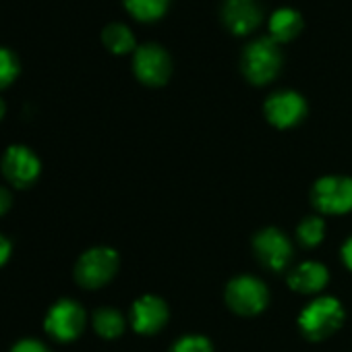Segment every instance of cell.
<instances>
[{
	"instance_id": "6da1fadb",
	"label": "cell",
	"mask_w": 352,
	"mask_h": 352,
	"mask_svg": "<svg viewBox=\"0 0 352 352\" xmlns=\"http://www.w3.org/2000/svg\"><path fill=\"white\" fill-rule=\"evenodd\" d=\"M282 65H284L282 48L270 36L251 40L241 52V73L251 85L257 87L276 81V77L282 71Z\"/></svg>"
},
{
	"instance_id": "7a4b0ae2",
	"label": "cell",
	"mask_w": 352,
	"mask_h": 352,
	"mask_svg": "<svg viewBox=\"0 0 352 352\" xmlns=\"http://www.w3.org/2000/svg\"><path fill=\"white\" fill-rule=\"evenodd\" d=\"M344 307L333 296L311 300L298 315V329L311 342H323L344 325Z\"/></svg>"
},
{
	"instance_id": "3957f363",
	"label": "cell",
	"mask_w": 352,
	"mask_h": 352,
	"mask_svg": "<svg viewBox=\"0 0 352 352\" xmlns=\"http://www.w3.org/2000/svg\"><path fill=\"white\" fill-rule=\"evenodd\" d=\"M133 73L147 87H162L172 77V56L157 42L139 44L133 52Z\"/></svg>"
},
{
	"instance_id": "277c9868",
	"label": "cell",
	"mask_w": 352,
	"mask_h": 352,
	"mask_svg": "<svg viewBox=\"0 0 352 352\" xmlns=\"http://www.w3.org/2000/svg\"><path fill=\"white\" fill-rule=\"evenodd\" d=\"M224 300L232 313L241 317H253L267 307L270 290L255 276H236L226 284Z\"/></svg>"
},
{
	"instance_id": "5b68a950",
	"label": "cell",
	"mask_w": 352,
	"mask_h": 352,
	"mask_svg": "<svg viewBox=\"0 0 352 352\" xmlns=\"http://www.w3.org/2000/svg\"><path fill=\"white\" fill-rule=\"evenodd\" d=\"M118 253L110 247L87 249L75 265V280L83 288H100L108 284L118 272Z\"/></svg>"
},
{
	"instance_id": "8992f818",
	"label": "cell",
	"mask_w": 352,
	"mask_h": 352,
	"mask_svg": "<svg viewBox=\"0 0 352 352\" xmlns=\"http://www.w3.org/2000/svg\"><path fill=\"white\" fill-rule=\"evenodd\" d=\"M311 201L321 214L342 216L352 212V179L350 176H321L311 189Z\"/></svg>"
},
{
	"instance_id": "52a82bcc",
	"label": "cell",
	"mask_w": 352,
	"mask_h": 352,
	"mask_svg": "<svg viewBox=\"0 0 352 352\" xmlns=\"http://www.w3.org/2000/svg\"><path fill=\"white\" fill-rule=\"evenodd\" d=\"M253 253L257 261L272 272H284L294 257L290 239L282 230L272 226L259 230L253 236Z\"/></svg>"
},
{
	"instance_id": "ba28073f",
	"label": "cell",
	"mask_w": 352,
	"mask_h": 352,
	"mask_svg": "<svg viewBox=\"0 0 352 352\" xmlns=\"http://www.w3.org/2000/svg\"><path fill=\"white\" fill-rule=\"evenodd\" d=\"M307 100L294 89H278L263 102V114L276 129H292L307 116Z\"/></svg>"
},
{
	"instance_id": "9c48e42d",
	"label": "cell",
	"mask_w": 352,
	"mask_h": 352,
	"mask_svg": "<svg viewBox=\"0 0 352 352\" xmlns=\"http://www.w3.org/2000/svg\"><path fill=\"white\" fill-rule=\"evenodd\" d=\"M85 319H87L85 309L77 300L60 298L50 307L44 327L52 338H56L60 342H71V340L79 338V333L83 331Z\"/></svg>"
},
{
	"instance_id": "30bf717a",
	"label": "cell",
	"mask_w": 352,
	"mask_h": 352,
	"mask_svg": "<svg viewBox=\"0 0 352 352\" xmlns=\"http://www.w3.org/2000/svg\"><path fill=\"white\" fill-rule=\"evenodd\" d=\"M220 21L228 34L247 38L263 23V7L259 0H224L220 7Z\"/></svg>"
},
{
	"instance_id": "8fae6325",
	"label": "cell",
	"mask_w": 352,
	"mask_h": 352,
	"mask_svg": "<svg viewBox=\"0 0 352 352\" xmlns=\"http://www.w3.org/2000/svg\"><path fill=\"white\" fill-rule=\"evenodd\" d=\"M0 168H3L5 179L11 185L28 187L30 183L36 181V176L40 174V160H38V155L30 147H25V145H11L5 151V155H3Z\"/></svg>"
},
{
	"instance_id": "7c38bea8",
	"label": "cell",
	"mask_w": 352,
	"mask_h": 352,
	"mask_svg": "<svg viewBox=\"0 0 352 352\" xmlns=\"http://www.w3.org/2000/svg\"><path fill=\"white\" fill-rule=\"evenodd\" d=\"M170 311L164 298L155 294H145L137 298L131 307V325L141 336L157 333L168 323Z\"/></svg>"
},
{
	"instance_id": "4fadbf2b",
	"label": "cell",
	"mask_w": 352,
	"mask_h": 352,
	"mask_svg": "<svg viewBox=\"0 0 352 352\" xmlns=\"http://www.w3.org/2000/svg\"><path fill=\"white\" fill-rule=\"evenodd\" d=\"M286 282H288L290 290H294L298 294H317L327 286L329 272L319 261H302L288 272Z\"/></svg>"
},
{
	"instance_id": "5bb4252c",
	"label": "cell",
	"mask_w": 352,
	"mask_h": 352,
	"mask_svg": "<svg viewBox=\"0 0 352 352\" xmlns=\"http://www.w3.org/2000/svg\"><path fill=\"white\" fill-rule=\"evenodd\" d=\"M302 28H305V19L292 7H280L267 17V36L280 46L296 40Z\"/></svg>"
},
{
	"instance_id": "9a60e30c",
	"label": "cell",
	"mask_w": 352,
	"mask_h": 352,
	"mask_svg": "<svg viewBox=\"0 0 352 352\" xmlns=\"http://www.w3.org/2000/svg\"><path fill=\"white\" fill-rule=\"evenodd\" d=\"M102 44L108 52L116 54V56H124V54H133L137 50V38L133 34V30L126 23H108L102 30Z\"/></svg>"
},
{
	"instance_id": "2e32d148",
	"label": "cell",
	"mask_w": 352,
	"mask_h": 352,
	"mask_svg": "<svg viewBox=\"0 0 352 352\" xmlns=\"http://www.w3.org/2000/svg\"><path fill=\"white\" fill-rule=\"evenodd\" d=\"M170 3L172 0H122L126 13L139 23L160 21L168 13Z\"/></svg>"
},
{
	"instance_id": "e0dca14e",
	"label": "cell",
	"mask_w": 352,
	"mask_h": 352,
	"mask_svg": "<svg viewBox=\"0 0 352 352\" xmlns=\"http://www.w3.org/2000/svg\"><path fill=\"white\" fill-rule=\"evenodd\" d=\"M124 315L112 307H102L94 313V327L96 331L106 338V340H114L120 338L124 331Z\"/></svg>"
},
{
	"instance_id": "ac0fdd59",
	"label": "cell",
	"mask_w": 352,
	"mask_h": 352,
	"mask_svg": "<svg viewBox=\"0 0 352 352\" xmlns=\"http://www.w3.org/2000/svg\"><path fill=\"white\" fill-rule=\"evenodd\" d=\"M296 239L302 247L313 249L321 245L325 239V222L319 216H307L298 226H296Z\"/></svg>"
},
{
	"instance_id": "d6986e66",
	"label": "cell",
	"mask_w": 352,
	"mask_h": 352,
	"mask_svg": "<svg viewBox=\"0 0 352 352\" xmlns=\"http://www.w3.org/2000/svg\"><path fill=\"white\" fill-rule=\"evenodd\" d=\"M19 75V60L17 56L7 50V48H0V89L9 87Z\"/></svg>"
},
{
	"instance_id": "ffe728a7",
	"label": "cell",
	"mask_w": 352,
	"mask_h": 352,
	"mask_svg": "<svg viewBox=\"0 0 352 352\" xmlns=\"http://www.w3.org/2000/svg\"><path fill=\"white\" fill-rule=\"evenodd\" d=\"M170 352H214V346L206 336L191 333V336H183L181 340H176Z\"/></svg>"
},
{
	"instance_id": "44dd1931",
	"label": "cell",
	"mask_w": 352,
	"mask_h": 352,
	"mask_svg": "<svg viewBox=\"0 0 352 352\" xmlns=\"http://www.w3.org/2000/svg\"><path fill=\"white\" fill-rule=\"evenodd\" d=\"M11 352H50L46 344H42L40 340H34V338H25V340H19Z\"/></svg>"
},
{
	"instance_id": "7402d4cb",
	"label": "cell",
	"mask_w": 352,
	"mask_h": 352,
	"mask_svg": "<svg viewBox=\"0 0 352 352\" xmlns=\"http://www.w3.org/2000/svg\"><path fill=\"white\" fill-rule=\"evenodd\" d=\"M11 201H13L11 191L7 187H0V216H3L11 208Z\"/></svg>"
},
{
	"instance_id": "603a6c76",
	"label": "cell",
	"mask_w": 352,
	"mask_h": 352,
	"mask_svg": "<svg viewBox=\"0 0 352 352\" xmlns=\"http://www.w3.org/2000/svg\"><path fill=\"white\" fill-rule=\"evenodd\" d=\"M342 261H344V265L352 272V236L344 243V247H342Z\"/></svg>"
},
{
	"instance_id": "cb8c5ba5",
	"label": "cell",
	"mask_w": 352,
	"mask_h": 352,
	"mask_svg": "<svg viewBox=\"0 0 352 352\" xmlns=\"http://www.w3.org/2000/svg\"><path fill=\"white\" fill-rule=\"evenodd\" d=\"M9 255H11V243H9L7 236L0 234V265H3L9 259Z\"/></svg>"
},
{
	"instance_id": "d4e9b609",
	"label": "cell",
	"mask_w": 352,
	"mask_h": 352,
	"mask_svg": "<svg viewBox=\"0 0 352 352\" xmlns=\"http://www.w3.org/2000/svg\"><path fill=\"white\" fill-rule=\"evenodd\" d=\"M5 110H7V106H5L3 98H0V118H3V116H5Z\"/></svg>"
}]
</instances>
